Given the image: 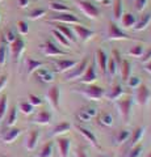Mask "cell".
Masks as SVG:
<instances>
[{
	"label": "cell",
	"instance_id": "15",
	"mask_svg": "<svg viewBox=\"0 0 151 157\" xmlns=\"http://www.w3.org/2000/svg\"><path fill=\"white\" fill-rule=\"evenodd\" d=\"M108 60H109V58H108V55H106V52L104 50H101V48H99V50L96 51V62H97V66H99L101 73H103L104 76H106Z\"/></svg>",
	"mask_w": 151,
	"mask_h": 157
},
{
	"label": "cell",
	"instance_id": "58",
	"mask_svg": "<svg viewBox=\"0 0 151 157\" xmlns=\"http://www.w3.org/2000/svg\"><path fill=\"white\" fill-rule=\"evenodd\" d=\"M2 157H7V156H2Z\"/></svg>",
	"mask_w": 151,
	"mask_h": 157
},
{
	"label": "cell",
	"instance_id": "14",
	"mask_svg": "<svg viewBox=\"0 0 151 157\" xmlns=\"http://www.w3.org/2000/svg\"><path fill=\"white\" fill-rule=\"evenodd\" d=\"M57 145H58V149H59L61 157H69L70 148H71V140L69 139V137L59 136L57 139Z\"/></svg>",
	"mask_w": 151,
	"mask_h": 157
},
{
	"label": "cell",
	"instance_id": "43",
	"mask_svg": "<svg viewBox=\"0 0 151 157\" xmlns=\"http://www.w3.org/2000/svg\"><path fill=\"white\" fill-rule=\"evenodd\" d=\"M128 86L129 88H138L139 85H141V77L139 76H130L129 78H128Z\"/></svg>",
	"mask_w": 151,
	"mask_h": 157
},
{
	"label": "cell",
	"instance_id": "31",
	"mask_svg": "<svg viewBox=\"0 0 151 157\" xmlns=\"http://www.w3.org/2000/svg\"><path fill=\"white\" fill-rule=\"evenodd\" d=\"M121 75H122V80L124 81H128V78L131 76V63L129 60H122L121 63Z\"/></svg>",
	"mask_w": 151,
	"mask_h": 157
},
{
	"label": "cell",
	"instance_id": "48",
	"mask_svg": "<svg viewBox=\"0 0 151 157\" xmlns=\"http://www.w3.org/2000/svg\"><path fill=\"white\" fill-rule=\"evenodd\" d=\"M16 38H17V36H16V33H14L12 29H9V30L6 33V42L7 43H12Z\"/></svg>",
	"mask_w": 151,
	"mask_h": 157
},
{
	"label": "cell",
	"instance_id": "42",
	"mask_svg": "<svg viewBox=\"0 0 151 157\" xmlns=\"http://www.w3.org/2000/svg\"><path fill=\"white\" fill-rule=\"evenodd\" d=\"M45 14H46V9L38 8V9H34V11H32L30 14H29V17H30L32 20H38V18L43 17Z\"/></svg>",
	"mask_w": 151,
	"mask_h": 157
},
{
	"label": "cell",
	"instance_id": "7",
	"mask_svg": "<svg viewBox=\"0 0 151 157\" xmlns=\"http://www.w3.org/2000/svg\"><path fill=\"white\" fill-rule=\"evenodd\" d=\"M72 32L75 33L76 38H79L83 43H87V42L91 41V39L96 36V33L93 30H91V29L83 26V25H79V24L72 26Z\"/></svg>",
	"mask_w": 151,
	"mask_h": 157
},
{
	"label": "cell",
	"instance_id": "8",
	"mask_svg": "<svg viewBox=\"0 0 151 157\" xmlns=\"http://www.w3.org/2000/svg\"><path fill=\"white\" fill-rule=\"evenodd\" d=\"M79 60L76 59H59V60H53V64L55 67V72H59V73H66L71 71L74 68Z\"/></svg>",
	"mask_w": 151,
	"mask_h": 157
},
{
	"label": "cell",
	"instance_id": "12",
	"mask_svg": "<svg viewBox=\"0 0 151 157\" xmlns=\"http://www.w3.org/2000/svg\"><path fill=\"white\" fill-rule=\"evenodd\" d=\"M150 97H151V92L149 89L147 85L145 84H141L137 88V94H135V98H137V102L141 106H146L150 101Z\"/></svg>",
	"mask_w": 151,
	"mask_h": 157
},
{
	"label": "cell",
	"instance_id": "13",
	"mask_svg": "<svg viewBox=\"0 0 151 157\" xmlns=\"http://www.w3.org/2000/svg\"><path fill=\"white\" fill-rule=\"evenodd\" d=\"M96 115H97V109L96 107L87 106V107L80 109V111L76 114V119L81 121V122H89L92 118H95Z\"/></svg>",
	"mask_w": 151,
	"mask_h": 157
},
{
	"label": "cell",
	"instance_id": "2",
	"mask_svg": "<svg viewBox=\"0 0 151 157\" xmlns=\"http://www.w3.org/2000/svg\"><path fill=\"white\" fill-rule=\"evenodd\" d=\"M77 8L80 9V12L84 14L87 18L91 20H97L100 16V9L97 8L95 4H92L91 2H87V0H75Z\"/></svg>",
	"mask_w": 151,
	"mask_h": 157
},
{
	"label": "cell",
	"instance_id": "32",
	"mask_svg": "<svg viewBox=\"0 0 151 157\" xmlns=\"http://www.w3.org/2000/svg\"><path fill=\"white\" fill-rule=\"evenodd\" d=\"M53 152H54V143L53 141H49L43 145V148L41 149L40 155L37 157H53Z\"/></svg>",
	"mask_w": 151,
	"mask_h": 157
},
{
	"label": "cell",
	"instance_id": "34",
	"mask_svg": "<svg viewBox=\"0 0 151 157\" xmlns=\"http://www.w3.org/2000/svg\"><path fill=\"white\" fill-rule=\"evenodd\" d=\"M18 109L21 110L22 114L30 115V114H33V111H34V106H33L29 101H21L20 105H18Z\"/></svg>",
	"mask_w": 151,
	"mask_h": 157
},
{
	"label": "cell",
	"instance_id": "1",
	"mask_svg": "<svg viewBox=\"0 0 151 157\" xmlns=\"http://www.w3.org/2000/svg\"><path fill=\"white\" fill-rule=\"evenodd\" d=\"M74 92L79 93V94H81L83 97H85L87 100L95 101V102L101 101L103 98H105V94H106L104 88L93 85V84H89L84 88H80V89H74Z\"/></svg>",
	"mask_w": 151,
	"mask_h": 157
},
{
	"label": "cell",
	"instance_id": "51",
	"mask_svg": "<svg viewBox=\"0 0 151 157\" xmlns=\"http://www.w3.org/2000/svg\"><path fill=\"white\" fill-rule=\"evenodd\" d=\"M7 82H8V76L7 75H3L2 77H0V92L4 89V86L7 85Z\"/></svg>",
	"mask_w": 151,
	"mask_h": 157
},
{
	"label": "cell",
	"instance_id": "3",
	"mask_svg": "<svg viewBox=\"0 0 151 157\" xmlns=\"http://www.w3.org/2000/svg\"><path fill=\"white\" fill-rule=\"evenodd\" d=\"M88 66H89L88 58H84L83 60H79V63H77L71 71H69V73L66 75V81H77L83 75H84V72H85Z\"/></svg>",
	"mask_w": 151,
	"mask_h": 157
},
{
	"label": "cell",
	"instance_id": "54",
	"mask_svg": "<svg viewBox=\"0 0 151 157\" xmlns=\"http://www.w3.org/2000/svg\"><path fill=\"white\" fill-rule=\"evenodd\" d=\"M145 70L147 71V72H150V73H151V60H150L149 63H146V66H145Z\"/></svg>",
	"mask_w": 151,
	"mask_h": 157
},
{
	"label": "cell",
	"instance_id": "56",
	"mask_svg": "<svg viewBox=\"0 0 151 157\" xmlns=\"http://www.w3.org/2000/svg\"><path fill=\"white\" fill-rule=\"evenodd\" d=\"M96 2H103V0H96Z\"/></svg>",
	"mask_w": 151,
	"mask_h": 157
},
{
	"label": "cell",
	"instance_id": "44",
	"mask_svg": "<svg viewBox=\"0 0 151 157\" xmlns=\"http://www.w3.org/2000/svg\"><path fill=\"white\" fill-rule=\"evenodd\" d=\"M28 98H29V102H30V104L34 106V107H36V106H41V105L43 104V101L41 100L40 97L36 96V94H32V93L28 96Z\"/></svg>",
	"mask_w": 151,
	"mask_h": 157
},
{
	"label": "cell",
	"instance_id": "24",
	"mask_svg": "<svg viewBox=\"0 0 151 157\" xmlns=\"http://www.w3.org/2000/svg\"><path fill=\"white\" fill-rule=\"evenodd\" d=\"M137 17L133 13H124L121 17V22H122V28L124 29H133L137 24Z\"/></svg>",
	"mask_w": 151,
	"mask_h": 157
},
{
	"label": "cell",
	"instance_id": "53",
	"mask_svg": "<svg viewBox=\"0 0 151 157\" xmlns=\"http://www.w3.org/2000/svg\"><path fill=\"white\" fill-rule=\"evenodd\" d=\"M17 3L20 8H26L29 6V0H17Z\"/></svg>",
	"mask_w": 151,
	"mask_h": 157
},
{
	"label": "cell",
	"instance_id": "57",
	"mask_svg": "<svg viewBox=\"0 0 151 157\" xmlns=\"http://www.w3.org/2000/svg\"><path fill=\"white\" fill-rule=\"evenodd\" d=\"M101 157H108V156H101Z\"/></svg>",
	"mask_w": 151,
	"mask_h": 157
},
{
	"label": "cell",
	"instance_id": "25",
	"mask_svg": "<svg viewBox=\"0 0 151 157\" xmlns=\"http://www.w3.org/2000/svg\"><path fill=\"white\" fill-rule=\"evenodd\" d=\"M57 26V30H59L63 36H65L69 41L71 42V43H77V38H76V36H75V33L72 32V29H70V28H67V26H65V25H62V24H58V25H55Z\"/></svg>",
	"mask_w": 151,
	"mask_h": 157
},
{
	"label": "cell",
	"instance_id": "39",
	"mask_svg": "<svg viewBox=\"0 0 151 157\" xmlns=\"http://www.w3.org/2000/svg\"><path fill=\"white\" fill-rule=\"evenodd\" d=\"M143 52H145V48H143V46L142 45H135V46H133L129 50V55L130 56H134V58H141L143 55Z\"/></svg>",
	"mask_w": 151,
	"mask_h": 157
},
{
	"label": "cell",
	"instance_id": "33",
	"mask_svg": "<svg viewBox=\"0 0 151 157\" xmlns=\"http://www.w3.org/2000/svg\"><path fill=\"white\" fill-rule=\"evenodd\" d=\"M113 14H114L116 20H121V17H122V14H124V3H122V0H116L114 2Z\"/></svg>",
	"mask_w": 151,
	"mask_h": 157
},
{
	"label": "cell",
	"instance_id": "22",
	"mask_svg": "<svg viewBox=\"0 0 151 157\" xmlns=\"http://www.w3.org/2000/svg\"><path fill=\"white\" fill-rule=\"evenodd\" d=\"M124 94V86L121 84H116L113 88H112L110 93H108V94H105L106 100L109 101H118L121 97H122Z\"/></svg>",
	"mask_w": 151,
	"mask_h": 157
},
{
	"label": "cell",
	"instance_id": "37",
	"mask_svg": "<svg viewBox=\"0 0 151 157\" xmlns=\"http://www.w3.org/2000/svg\"><path fill=\"white\" fill-rule=\"evenodd\" d=\"M142 152H143V145L139 143L137 145L131 147L130 151L128 152V155H126L125 157H141L142 156Z\"/></svg>",
	"mask_w": 151,
	"mask_h": 157
},
{
	"label": "cell",
	"instance_id": "55",
	"mask_svg": "<svg viewBox=\"0 0 151 157\" xmlns=\"http://www.w3.org/2000/svg\"><path fill=\"white\" fill-rule=\"evenodd\" d=\"M147 157H151V152H150V153H149V155H147Z\"/></svg>",
	"mask_w": 151,
	"mask_h": 157
},
{
	"label": "cell",
	"instance_id": "26",
	"mask_svg": "<svg viewBox=\"0 0 151 157\" xmlns=\"http://www.w3.org/2000/svg\"><path fill=\"white\" fill-rule=\"evenodd\" d=\"M34 75L40 78L42 82H53L54 81V75H53V72H50L49 70H45V68H40V70H37L34 72Z\"/></svg>",
	"mask_w": 151,
	"mask_h": 157
},
{
	"label": "cell",
	"instance_id": "35",
	"mask_svg": "<svg viewBox=\"0 0 151 157\" xmlns=\"http://www.w3.org/2000/svg\"><path fill=\"white\" fill-rule=\"evenodd\" d=\"M99 123L105 127H110L113 124V117H112V114H109V113H103V114L99 117Z\"/></svg>",
	"mask_w": 151,
	"mask_h": 157
},
{
	"label": "cell",
	"instance_id": "21",
	"mask_svg": "<svg viewBox=\"0 0 151 157\" xmlns=\"http://www.w3.org/2000/svg\"><path fill=\"white\" fill-rule=\"evenodd\" d=\"M43 66H45V63L41 60H36V59H33V58H26V73L28 75L34 73L37 70H40Z\"/></svg>",
	"mask_w": 151,
	"mask_h": 157
},
{
	"label": "cell",
	"instance_id": "49",
	"mask_svg": "<svg viewBox=\"0 0 151 157\" xmlns=\"http://www.w3.org/2000/svg\"><path fill=\"white\" fill-rule=\"evenodd\" d=\"M142 56L143 58H141V63H143V64H146V63H149L151 60V47L146 52H143Z\"/></svg>",
	"mask_w": 151,
	"mask_h": 157
},
{
	"label": "cell",
	"instance_id": "6",
	"mask_svg": "<svg viewBox=\"0 0 151 157\" xmlns=\"http://www.w3.org/2000/svg\"><path fill=\"white\" fill-rule=\"evenodd\" d=\"M131 107H133V98H126V100H120L117 102V109H118L122 119L128 123L131 117Z\"/></svg>",
	"mask_w": 151,
	"mask_h": 157
},
{
	"label": "cell",
	"instance_id": "46",
	"mask_svg": "<svg viewBox=\"0 0 151 157\" xmlns=\"http://www.w3.org/2000/svg\"><path fill=\"white\" fill-rule=\"evenodd\" d=\"M7 60V47L6 46H0V67L6 64Z\"/></svg>",
	"mask_w": 151,
	"mask_h": 157
},
{
	"label": "cell",
	"instance_id": "5",
	"mask_svg": "<svg viewBox=\"0 0 151 157\" xmlns=\"http://www.w3.org/2000/svg\"><path fill=\"white\" fill-rule=\"evenodd\" d=\"M49 21H51V22L55 21V22H61V24H70V25H77V24H80V20L71 12L58 13L55 16L49 18Z\"/></svg>",
	"mask_w": 151,
	"mask_h": 157
},
{
	"label": "cell",
	"instance_id": "16",
	"mask_svg": "<svg viewBox=\"0 0 151 157\" xmlns=\"http://www.w3.org/2000/svg\"><path fill=\"white\" fill-rule=\"evenodd\" d=\"M53 121V115H51V113L49 111V110H41L38 114L33 118V123H36V124H41V126H46L49 124L50 122Z\"/></svg>",
	"mask_w": 151,
	"mask_h": 157
},
{
	"label": "cell",
	"instance_id": "10",
	"mask_svg": "<svg viewBox=\"0 0 151 157\" xmlns=\"http://www.w3.org/2000/svg\"><path fill=\"white\" fill-rule=\"evenodd\" d=\"M97 80V70H96V64L95 63H89V66L87 67V70L84 72V75H83L79 80L80 84H85V85H89V84H93V82Z\"/></svg>",
	"mask_w": 151,
	"mask_h": 157
},
{
	"label": "cell",
	"instance_id": "47",
	"mask_svg": "<svg viewBox=\"0 0 151 157\" xmlns=\"http://www.w3.org/2000/svg\"><path fill=\"white\" fill-rule=\"evenodd\" d=\"M150 0H135V8H137L138 12H142L143 9L147 7Z\"/></svg>",
	"mask_w": 151,
	"mask_h": 157
},
{
	"label": "cell",
	"instance_id": "30",
	"mask_svg": "<svg viewBox=\"0 0 151 157\" xmlns=\"http://www.w3.org/2000/svg\"><path fill=\"white\" fill-rule=\"evenodd\" d=\"M130 136H131V131H129V130H121V131H118V132H117V135H116V143H117V145H122V144L126 143V141H129Z\"/></svg>",
	"mask_w": 151,
	"mask_h": 157
},
{
	"label": "cell",
	"instance_id": "60",
	"mask_svg": "<svg viewBox=\"0 0 151 157\" xmlns=\"http://www.w3.org/2000/svg\"><path fill=\"white\" fill-rule=\"evenodd\" d=\"M134 2H135V0H134Z\"/></svg>",
	"mask_w": 151,
	"mask_h": 157
},
{
	"label": "cell",
	"instance_id": "20",
	"mask_svg": "<svg viewBox=\"0 0 151 157\" xmlns=\"http://www.w3.org/2000/svg\"><path fill=\"white\" fill-rule=\"evenodd\" d=\"M21 135V130L20 128H16V127H11L6 134H4V136H3V141L4 143H7V144H11V143H13L14 140L17 139L18 136Z\"/></svg>",
	"mask_w": 151,
	"mask_h": 157
},
{
	"label": "cell",
	"instance_id": "17",
	"mask_svg": "<svg viewBox=\"0 0 151 157\" xmlns=\"http://www.w3.org/2000/svg\"><path fill=\"white\" fill-rule=\"evenodd\" d=\"M75 128L77 130V132L79 134H81L83 136H84V139H87L89 141V143L95 147V148H99V143H97V137H96V135L93 134L92 131H89V130H87L85 127H81V126H75Z\"/></svg>",
	"mask_w": 151,
	"mask_h": 157
},
{
	"label": "cell",
	"instance_id": "40",
	"mask_svg": "<svg viewBox=\"0 0 151 157\" xmlns=\"http://www.w3.org/2000/svg\"><path fill=\"white\" fill-rule=\"evenodd\" d=\"M7 109H8V97L7 94H3V97L0 98V121L7 114Z\"/></svg>",
	"mask_w": 151,
	"mask_h": 157
},
{
	"label": "cell",
	"instance_id": "9",
	"mask_svg": "<svg viewBox=\"0 0 151 157\" xmlns=\"http://www.w3.org/2000/svg\"><path fill=\"white\" fill-rule=\"evenodd\" d=\"M41 47H42V52L45 54L46 56H67L69 55V52L62 51L61 48L57 45H54L51 41H46Z\"/></svg>",
	"mask_w": 151,
	"mask_h": 157
},
{
	"label": "cell",
	"instance_id": "19",
	"mask_svg": "<svg viewBox=\"0 0 151 157\" xmlns=\"http://www.w3.org/2000/svg\"><path fill=\"white\" fill-rule=\"evenodd\" d=\"M38 139H40V131L38 130L30 131V134L28 135V139H26V149L34 151L37 147V143H38Z\"/></svg>",
	"mask_w": 151,
	"mask_h": 157
},
{
	"label": "cell",
	"instance_id": "52",
	"mask_svg": "<svg viewBox=\"0 0 151 157\" xmlns=\"http://www.w3.org/2000/svg\"><path fill=\"white\" fill-rule=\"evenodd\" d=\"M75 157H88V155L85 153V151H84V149L79 147V148L76 149V152H75Z\"/></svg>",
	"mask_w": 151,
	"mask_h": 157
},
{
	"label": "cell",
	"instance_id": "59",
	"mask_svg": "<svg viewBox=\"0 0 151 157\" xmlns=\"http://www.w3.org/2000/svg\"><path fill=\"white\" fill-rule=\"evenodd\" d=\"M0 18H2V16H0Z\"/></svg>",
	"mask_w": 151,
	"mask_h": 157
},
{
	"label": "cell",
	"instance_id": "18",
	"mask_svg": "<svg viewBox=\"0 0 151 157\" xmlns=\"http://www.w3.org/2000/svg\"><path fill=\"white\" fill-rule=\"evenodd\" d=\"M47 98L49 101L51 102V105L54 109H59V97H61V93H59V88L57 85H54L53 88H50L47 92Z\"/></svg>",
	"mask_w": 151,
	"mask_h": 157
},
{
	"label": "cell",
	"instance_id": "23",
	"mask_svg": "<svg viewBox=\"0 0 151 157\" xmlns=\"http://www.w3.org/2000/svg\"><path fill=\"white\" fill-rule=\"evenodd\" d=\"M145 132H146V127H137V128L133 131V134H131L130 139H129L131 147H134V145L141 143V140H142L143 136H145Z\"/></svg>",
	"mask_w": 151,
	"mask_h": 157
},
{
	"label": "cell",
	"instance_id": "28",
	"mask_svg": "<svg viewBox=\"0 0 151 157\" xmlns=\"http://www.w3.org/2000/svg\"><path fill=\"white\" fill-rule=\"evenodd\" d=\"M70 130H71V124L69 123V122H62V123L57 124L54 128H53L51 135L53 136H61L63 134H67Z\"/></svg>",
	"mask_w": 151,
	"mask_h": 157
},
{
	"label": "cell",
	"instance_id": "41",
	"mask_svg": "<svg viewBox=\"0 0 151 157\" xmlns=\"http://www.w3.org/2000/svg\"><path fill=\"white\" fill-rule=\"evenodd\" d=\"M50 8L53 9V11H55L58 13H63V12H70V8L65 6V4H62V3H51L50 4Z\"/></svg>",
	"mask_w": 151,
	"mask_h": 157
},
{
	"label": "cell",
	"instance_id": "27",
	"mask_svg": "<svg viewBox=\"0 0 151 157\" xmlns=\"http://www.w3.org/2000/svg\"><path fill=\"white\" fill-rule=\"evenodd\" d=\"M150 22H151V12L143 14V16L137 21L134 29L137 32H142V30H145V29H147V26L150 25Z\"/></svg>",
	"mask_w": 151,
	"mask_h": 157
},
{
	"label": "cell",
	"instance_id": "38",
	"mask_svg": "<svg viewBox=\"0 0 151 157\" xmlns=\"http://www.w3.org/2000/svg\"><path fill=\"white\" fill-rule=\"evenodd\" d=\"M117 71H118V66L116 64V62H114L113 58H109V60H108V67H106V75H109L110 77H112V76H116Z\"/></svg>",
	"mask_w": 151,
	"mask_h": 157
},
{
	"label": "cell",
	"instance_id": "50",
	"mask_svg": "<svg viewBox=\"0 0 151 157\" xmlns=\"http://www.w3.org/2000/svg\"><path fill=\"white\" fill-rule=\"evenodd\" d=\"M113 59H114L116 64L118 66V68H120L121 63H122V59H121V55H120V52H118V51H114V52H113Z\"/></svg>",
	"mask_w": 151,
	"mask_h": 157
},
{
	"label": "cell",
	"instance_id": "36",
	"mask_svg": "<svg viewBox=\"0 0 151 157\" xmlns=\"http://www.w3.org/2000/svg\"><path fill=\"white\" fill-rule=\"evenodd\" d=\"M17 122V107L13 106L11 111H9V114L7 117V126L8 127H13L14 124H16Z\"/></svg>",
	"mask_w": 151,
	"mask_h": 157
},
{
	"label": "cell",
	"instance_id": "4",
	"mask_svg": "<svg viewBox=\"0 0 151 157\" xmlns=\"http://www.w3.org/2000/svg\"><path fill=\"white\" fill-rule=\"evenodd\" d=\"M131 37L128 33H125L124 30L117 26L116 22H109L108 29H106V41H122V39H130Z\"/></svg>",
	"mask_w": 151,
	"mask_h": 157
},
{
	"label": "cell",
	"instance_id": "45",
	"mask_svg": "<svg viewBox=\"0 0 151 157\" xmlns=\"http://www.w3.org/2000/svg\"><path fill=\"white\" fill-rule=\"evenodd\" d=\"M17 28H18L20 34H22V36H25V34H28V32H29V26H28V24L25 21H18Z\"/></svg>",
	"mask_w": 151,
	"mask_h": 157
},
{
	"label": "cell",
	"instance_id": "11",
	"mask_svg": "<svg viewBox=\"0 0 151 157\" xmlns=\"http://www.w3.org/2000/svg\"><path fill=\"white\" fill-rule=\"evenodd\" d=\"M24 50H25V42H24V39L17 37L14 41L11 43V52H12V58L14 62H18L20 60V58L22 55Z\"/></svg>",
	"mask_w": 151,
	"mask_h": 157
},
{
	"label": "cell",
	"instance_id": "29",
	"mask_svg": "<svg viewBox=\"0 0 151 157\" xmlns=\"http://www.w3.org/2000/svg\"><path fill=\"white\" fill-rule=\"evenodd\" d=\"M53 36L55 37V39L58 41V43H59L61 46H63L65 48H69V47H71V45L72 43L69 41V39H67L65 36H63V34L59 32V30H57V29H53Z\"/></svg>",
	"mask_w": 151,
	"mask_h": 157
}]
</instances>
